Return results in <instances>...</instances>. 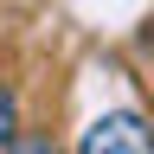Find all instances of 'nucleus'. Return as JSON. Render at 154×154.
Wrapping results in <instances>:
<instances>
[{
  "mask_svg": "<svg viewBox=\"0 0 154 154\" xmlns=\"http://www.w3.org/2000/svg\"><path fill=\"white\" fill-rule=\"evenodd\" d=\"M71 154H154V122L141 109H103V116H90L84 135H77V148Z\"/></svg>",
  "mask_w": 154,
  "mask_h": 154,
  "instance_id": "1",
  "label": "nucleus"
},
{
  "mask_svg": "<svg viewBox=\"0 0 154 154\" xmlns=\"http://www.w3.org/2000/svg\"><path fill=\"white\" fill-rule=\"evenodd\" d=\"M19 128H26V122H19V90H13V84H0V154L19 141Z\"/></svg>",
  "mask_w": 154,
  "mask_h": 154,
  "instance_id": "2",
  "label": "nucleus"
},
{
  "mask_svg": "<svg viewBox=\"0 0 154 154\" xmlns=\"http://www.w3.org/2000/svg\"><path fill=\"white\" fill-rule=\"evenodd\" d=\"M7 154H64V148H58L51 135H19V141H13Z\"/></svg>",
  "mask_w": 154,
  "mask_h": 154,
  "instance_id": "3",
  "label": "nucleus"
}]
</instances>
